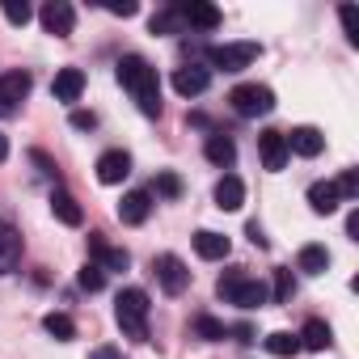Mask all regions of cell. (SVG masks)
Here are the masks:
<instances>
[{
    "label": "cell",
    "mask_w": 359,
    "mask_h": 359,
    "mask_svg": "<svg viewBox=\"0 0 359 359\" xmlns=\"http://www.w3.org/2000/svg\"><path fill=\"white\" fill-rule=\"evenodd\" d=\"M118 81H123V89L135 97L140 114L161 118V81H156V68H152L148 60L123 55V60H118Z\"/></svg>",
    "instance_id": "6da1fadb"
},
{
    "label": "cell",
    "mask_w": 359,
    "mask_h": 359,
    "mask_svg": "<svg viewBox=\"0 0 359 359\" xmlns=\"http://www.w3.org/2000/svg\"><path fill=\"white\" fill-rule=\"evenodd\" d=\"M114 317H118L127 338L144 342L148 338V292L144 287H123L118 300H114Z\"/></svg>",
    "instance_id": "7a4b0ae2"
},
{
    "label": "cell",
    "mask_w": 359,
    "mask_h": 359,
    "mask_svg": "<svg viewBox=\"0 0 359 359\" xmlns=\"http://www.w3.org/2000/svg\"><path fill=\"white\" fill-rule=\"evenodd\" d=\"M220 296L233 300V304H241V309H262L271 300L266 283L262 279H245V275H224L220 279Z\"/></svg>",
    "instance_id": "3957f363"
},
{
    "label": "cell",
    "mask_w": 359,
    "mask_h": 359,
    "mask_svg": "<svg viewBox=\"0 0 359 359\" xmlns=\"http://www.w3.org/2000/svg\"><path fill=\"white\" fill-rule=\"evenodd\" d=\"M229 106L241 114V118H258V114H271L275 110V93L266 85H237L229 93Z\"/></svg>",
    "instance_id": "277c9868"
},
{
    "label": "cell",
    "mask_w": 359,
    "mask_h": 359,
    "mask_svg": "<svg viewBox=\"0 0 359 359\" xmlns=\"http://www.w3.org/2000/svg\"><path fill=\"white\" fill-rule=\"evenodd\" d=\"M258 55H262L258 43H224V47H212V51H208L212 68H224V72H241V68H250Z\"/></svg>",
    "instance_id": "5b68a950"
},
{
    "label": "cell",
    "mask_w": 359,
    "mask_h": 359,
    "mask_svg": "<svg viewBox=\"0 0 359 359\" xmlns=\"http://www.w3.org/2000/svg\"><path fill=\"white\" fill-rule=\"evenodd\" d=\"M152 271H156V279H161V287H165L169 296H182L187 283H191V271H187V262L177 258V254H161V258L152 262Z\"/></svg>",
    "instance_id": "8992f818"
},
{
    "label": "cell",
    "mask_w": 359,
    "mask_h": 359,
    "mask_svg": "<svg viewBox=\"0 0 359 359\" xmlns=\"http://www.w3.org/2000/svg\"><path fill=\"white\" fill-rule=\"evenodd\" d=\"M39 18H43V30L55 34V39H68L72 26H76V9L68 5V0H51V5H43Z\"/></svg>",
    "instance_id": "52a82bcc"
},
{
    "label": "cell",
    "mask_w": 359,
    "mask_h": 359,
    "mask_svg": "<svg viewBox=\"0 0 359 359\" xmlns=\"http://www.w3.org/2000/svg\"><path fill=\"white\" fill-rule=\"evenodd\" d=\"M127 173H131V156H127L123 148H110V152H102V156H97V182L118 187Z\"/></svg>",
    "instance_id": "ba28073f"
},
{
    "label": "cell",
    "mask_w": 359,
    "mask_h": 359,
    "mask_svg": "<svg viewBox=\"0 0 359 359\" xmlns=\"http://www.w3.org/2000/svg\"><path fill=\"white\" fill-rule=\"evenodd\" d=\"M177 13H182V22L191 30H216L220 26V9L208 5V0H191V5H177Z\"/></svg>",
    "instance_id": "9c48e42d"
},
{
    "label": "cell",
    "mask_w": 359,
    "mask_h": 359,
    "mask_svg": "<svg viewBox=\"0 0 359 359\" xmlns=\"http://www.w3.org/2000/svg\"><path fill=\"white\" fill-rule=\"evenodd\" d=\"M208 85H212V72L199 68V64H187V68H177V72H173V89L182 93V97H199Z\"/></svg>",
    "instance_id": "30bf717a"
},
{
    "label": "cell",
    "mask_w": 359,
    "mask_h": 359,
    "mask_svg": "<svg viewBox=\"0 0 359 359\" xmlns=\"http://www.w3.org/2000/svg\"><path fill=\"white\" fill-rule=\"evenodd\" d=\"M30 72H5L0 76V110H13L18 102H26V93H30Z\"/></svg>",
    "instance_id": "8fae6325"
},
{
    "label": "cell",
    "mask_w": 359,
    "mask_h": 359,
    "mask_svg": "<svg viewBox=\"0 0 359 359\" xmlns=\"http://www.w3.org/2000/svg\"><path fill=\"white\" fill-rule=\"evenodd\" d=\"M51 93H55V102H76L85 93V72L81 68H60L55 81H51Z\"/></svg>",
    "instance_id": "7c38bea8"
},
{
    "label": "cell",
    "mask_w": 359,
    "mask_h": 359,
    "mask_svg": "<svg viewBox=\"0 0 359 359\" xmlns=\"http://www.w3.org/2000/svg\"><path fill=\"white\" fill-rule=\"evenodd\" d=\"M283 140H287V152H296V156H317L325 148V135L317 127H292V135H283Z\"/></svg>",
    "instance_id": "4fadbf2b"
},
{
    "label": "cell",
    "mask_w": 359,
    "mask_h": 359,
    "mask_svg": "<svg viewBox=\"0 0 359 359\" xmlns=\"http://www.w3.org/2000/svg\"><path fill=\"white\" fill-rule=\"evenodd\" d=\"M258 148H262V165H266L271 173H279V169L287 165V140H283V131H262Z\"/></svg>",
    "instance_id": "5bb4252c"
},
{
    "label": "cell",
    "mask_w": 359,
    "mask_h": 359,
    "mask_svg": "<svg viewBox=\"0 0 359 359\" xmlns=\"http://www.w3.org/2000/svg\"><path fill=\"white\" fill-rule=\"evenodd\" d=\"M148 212H152V195H148V191H131V195H123V203H118V220H123V224H144Z\"/></svg>",
    "instance_id": "9a60e30c"
},
{
    "label": "cell",
    "mask_w": 359,
    "mask_h": 359,
    "mask_svg": "<svg viewBox=\"0 0 359 359\" xmlns=\"http://www.w3.org/2000/svg\"><path fill=\"white\" fill-rule=\"evenodd\" d=\"M229 250H233V241H229L224 233H212V229L195 233V254H199V258H208V262H220V258H229Z\"/></svg>",
    "instance_id": "2e32d148"
},
{
    "label": "cell",
    "mask_w": 359,
    "mask_h": 359,
    "mask_svg": "<svg viewBox=\"0 0 359 359\" xmlns=\"http://www.w3.org/2000/svg\"><path fill=\"white\" fill-rule=\"evenodd\" d=\"M89 250H93V262H97L102 271H127V266H131V254H127V250H114V245H106L97 233H93Z\"/></svg>",
    "instance_id": "e0dca14e"
},
{
    "label": "cell",
    "mask_w": 359,
    "mask_h": 359,
    "mask_svg": "<svg viewBox=\"0 0 359 359\" xmlns=\"http://www.w3.org/2000/svg\"><path fill=\"white\" fill-rule=\"evenodd\" d=\"M245 203V187H241V177L237 173H224L220 182H216V208L220 212H237Z\"/></svg>",
    "instance_id": "ac0fdd59"
},
{
    "label": "cell",
    "mask_w": 359,
    "mask_h": 359,
    "mask_svg": "<svg viewBox=\"0 0 359 359\" xmlns=\"http://www.w3.org/2000/svg\"><path fill=\"white\" fill-rule=\"evenodd\" d=\"M203 152H208V161H212V165H220V169H233V165H237V144H233L224 131L208 135V148H203Z\"/></svg>",
    "instance_id": "d6986e66"
},
{
    "label": "cell",
    "mask_w": 359,
    "mask_h": 359,
    "mask_svg": "<svg viewBox=\"0 0 359 359\" xmlns=\"http://www.w3.org/2000/svg\"><path fill=\"white\" fill-rule=\"evenodd\" d=\"M309 208H313L317 216L338 212V187H334V182H313V187H309Z\"/></svg>",
    "instance_id": "ffe728a7"
},
{
    "label": "cell",
    "mask_w": 359,
    "mask_h": 359,
    "mask_svg": "<svg viewBox=\"0 0 359 359\" xmlns=\"http://www.w3.org/2000/svg\"><path fill=\"white\" fill-rule=\"evenodd\" d=\"M296 338H300V346H304V351H325V346L334 342L330 325H325V321H317V317H313V321H304V330H300Z\"/></svg>",
    "instance_id": "44dd1931"
},
{
    "label": "cell",
    "mask_w": 359,
    "mask_h": 359,
    "mask_svg": "<svg viewBox=\"0 0 359 359\" xmlns=\"http://www.w3.org/2000/svg\"><path fill=\"white\" fill-rule=\"evenodd\" d=\"M18 258H22V237L5 224V229H0V275H9L18 266Z\"/></svg>",
    "instance_id": "7402d4cb"
},
{
    "label": "cell",
    "mask_w": 359,
    "mask_h": 359,
    "mask_svg": "<svg viewBox=\"0 0 359 359\" xmlns=\"http://www.w3.org/2000/svg\"><path fill=\"white\" fill-rule=\"evenodd\" d=\"M51 212H55V216H60L68 229H76V224L85 220V216H81V203H76L68 191H55V195H51Z\"/></svg>",
    "instance_id": "603a6c76"
},
{
    "label": "cell",
    "mask_w": 359,
    "mask_h": 359,
    "mask_svg": "<svg viewBox=\"0 0 359 359\" xmlns=\"http://www.w3.org/2000/svg\"><path fill=\"white\" fill-rule=\"evenodd\" d=\"M296 266H300L304 275H321V271L330 266V254H325V245H304V250H300V258H296Z\"/></svg>",
    "instance_id": "cb8c5ba5"
},
{
    "label": "cell",
    "mask_w": 359,
    "mask_h": 359,
    "mask_svg": "<svg viewBox=\"0 0 359 359\" xmlns=\"http://www.w3.org/2000/svg\"><path fill=\"white\" fill-rule=\"evenodd\" d=\"M266 351L279 355V359H292V355L300 351V338L287 334V330H275V334H266Z\"/></svg>",
    "instance_id": "d4e9b609"
},
{
    "label": "cell",
    "mask_w": 359,
    "mask_h": 359,
    "mask_svg": "<svg viewBox=\"0 0 359 359\" xmlns=\"http://www.w3.org/2000/svg\"><path fill=\"white\" fill-rule=\"evenodd\" d=\"M152 34H182L187 30V22H182V13L177 9H161V13H152Z\"/></svg>",
    "instance_id": "484cf974"
},
{
    "label": "cell",
    "mask_w": 359,
    "mask_h": 359,
    "mask_svg": "<svg viewBox=\"0 0 359 359\" xmlns=\"http://www.w3.org/2000/svg\"><path fill=\"white\" fill-rule=\"evenodd\" d=\"M43 330H47L51 338H60V342L76 338V325H72V317H68V313H47V317H43Z\"/></svg>",
    "instance_id": "4316f807"
},
{
    "label": "cell",
    "mask_w": 359,
    "mask_h": 359,
    "mask_svg": "<svg viewBox=\"0 0 359 359\" xmlns=\"http://www.w3.org/2000/svg\"><path fill=\"white\" fill-rule=\"evenodd\" d=\"M224 334H229L224 321H216V317H195V338H203V342H220Z\"/></svg>",
    "instance_id": "83f0119b"
},
{
    "label": "cell",
    "mask_w": 359,
    "mask_h": 359,
    "mask_svg": "<svg viewBox=\"0 0 359 359\" xmlns=\"http://www.w3.org/2000/svg\"><path fill=\"white\" fill-rule=\"evenodd\" d=\"M76 283H81L85 292H102V283H106V271H102L97 262H85V266H81V275H76Z\"/></svg>",
    "instance_id": "f1b7e54d"
},
{
    "label": "cell",
    "mask_w": 359,
    "mask_h": 359,
    "mask_svg": "<svg viewBox=\"0 0 359 359\" xmlns=\"http://www.w3.org/2000/svg\"><path fill=\"white\" fill-rule=\"evenodd\" d=\"M0 13H5L13 26H26L34 13H30V5H26V0H0Z\"/></svg>",
    "instance_id": "f546056e"
},
{
    "label": "cell",
    "mask_w": 359,
    "mask_h": 359,
    "mask_svg": "<svg viewBox=\"0 0 359 359\" xmlns=\"http://www.w3.org/2000/svg\"><path fill=\"white\" fill-rule=\"evenodd\" d=\"M152 191H156V195H165V199H177V195H182V182H177L173 173H156Z\"/></svg>",
    "instance_id": "4dcf8cb0"
},
{
    "label": "cell",
    "mask_w": 359,
    "mask_h": 359,
    "mask_svg": "<svg viewBox=\"0 0 359 359\" xmlns=\"http://www.w3.org/2000/svg\"><path fill=\"white\" fill-rule=\"evenodd\" d=\"M338 18H342V30H346V39L359 47V13H355L351 5H342V9H338Z\"/></svg>",
    "instance_id": "1f68e13d"
},
{
    "label": "cell",
    "mask_w": 359,
    "mask_h": 359,
    "mask_svg": "<svg viewBox=\"0 0 359 359\" xmlns=\"http://www.w3.org/2000/svg\"><path fill=\"white\" fill-rule=\"evenodd\" d=\"M292 292H296L292 271H275V300H279V304H287V300H292Z\"/></svg>",
    "instance_id": "d6a6232c"
},
{
    "label": "cell",
    "mask_w": 359,
    "mask_h": 359,
    "mask_svg": "<svg viewBox=\"0 0 359 359\" xmlns=\"http://www.w3.org/2000/svg\"><path fill=\"white\" fill-rule=\"evenodd\" d=\"M334 187H338V199H359V173L346 169V173H342V182H334Z\"/></svg>",
    "instance_id": "836d02e7"
},
{
    "label": "cell",
    "mask_w": 359,
    "mask_h": 359,
    "mask_svg": "<svg viewBox=\"0 0 359 359\" xmlns=\"http://www.w3.org/2000/svg\"><path fill=\"white\" fill-rule=\"evenodd\" d=\"M72 127H76V131H93V127H97V114H85V110H72Z\"/></svg>",
    "instance_id": "e575fe53"
},
{
    "label": "cell",
    "mask_w": 359,
    "mask_h": 359,
    "mask_svg": "<svg viewBox=\"0 0 359 359\" xmlns=\"http://www.w3.org/2000/svg\"><path fill=\"white\" fill-rule=\"evenodd\" d=\"M30 161H34V165H43V173H47V177H60V169H55V161H51L47 152H39V148H34V152H30Z\"/></svg>",
    "instance_id": "d590c367"
},
{
    "label": "cell",
    "mask_w": 359,
    "mask_h": 359,
    "mask_svg": "<svg viewBox=\"0 0 359 359\" xmlns=\"http://www.w3.org/2000/svg\"><path fill=\"white\" fill-rule=\"evenodd\" d=\"M106 9H110V13H118V18H131V13H135V0H110Z\"/></svg>",
    "instance_id": "8d00e7d4"
},
{
    "label": "cell",
    "mask_w": 359,
    "mask_h": 359,
    "mask_svg": "<svg viewBox=\"0 0 359 359\" xmlns=\"http://www.w3.org/2000/svg\"><path fill=\"white\" fill-rule=\"evenodd\" d=\"M245 233H250V241H254V245H258V250H266V233H262V229H258V220H254V224H250V229H245Z\"/></svg>",
    "instance_id": "74e56055"
},
{
    "label": "cell",
    "mask_w": 359,
    "mask_h": 359,
    "mask_svg": "<svg viewBox=\"0 0 359 359\" xmlns=\"http://www.w3.org/2000/svg\"><path fill=\"white\" fill-rule=\"evenodd\" d=\"M89 359H123V355H118L114 346H93V351H89Z\"/></svg>",
    "instance_id": "f35d334b"
},
{
    "label": "cell",
    "mask_w": 359,
    "mask_h": 359,
    "mask_svg": "<svg viewBox=\"0 0 359 359\" xmlns=\"http://www.w3.org/2000/svg\"><path fill=\"white\" fill-rule=\"evenodd\" d=\"M346 237H351V241H359V212H351V216H346Z\"/></svg>",
    "instance_id": "ab89813d"
},
{
    "label": "cell",
    "mask_w": 359,
    "mask_h": 359,
    "mask_svg": "<svg viewBox=\"0 0 359 359\" xmlns=\"http://www.w3.org/2000/svg\"><path fill=\"white\" fill-rule=\"evenodd\" d=\"M233 338H237V342H254V330H250V325H233Z\"/></svg>",
    "instance_id": "60d3db41"
},
{
    "label": "cell",
    "mask_w": 359,
    "mask_h": 359,
    "mask_svg": "<svg viewBox=\"0 0 359 359\" xmlns=\"http://www.w3.org/2000/svg\"><path fill=\"white\" fill-rule=\"evenodd\" d=\"M0 161H9V140H5V131H0Z\"/></svg>",
    "instance_id": "b9f144b4"
},
{
    "label": "cell",
    "mask_w": 359,
    "mask_h": 359,
    "mask_svg": "<svg viewBox=\"0 0 359 359\" xmlns=\"http://www.w3.org/2000/svg\"><path fill=\"white\" fill-rule=\"evenodd\" d=\"M0 229H5V224H0Z\"/></svg>",
    "instance_id": "7bdbcfd3"
}]
</instances>
